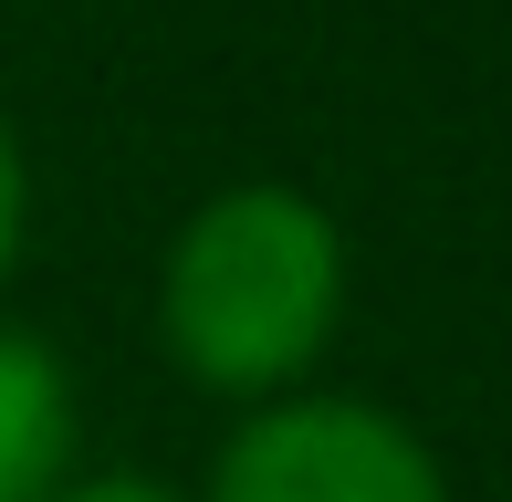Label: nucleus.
<instances>
[{
    "label": "nucleus",
    "instance_id": "nucleus-1",
    "mask_svg": "<svg viewBox=\"0 0 512 502\" xmlns=\"http://www.w3.org/2000/svg\"><path fill=\"white\" fill-rule=\"evenodd\" d=\"M345 304V241L314 199L293 189H230L178 231L168 283H157V325L168 356L199 387L262 398V387L304 377L335 335Z\"/></svg>",
    "mask_w": 512,
    "mask_h": 502
},
{
    "label": "nucleus",
    "instance_id": "nucleus-2",
    "mask_svg": "<svg viewBox=\"0 0 512 502\" xmlns=\"http://www.w3.org/2000/svg\"><path fill=\"white\" fill-rule=\"evenodd\" d=\"M209 502H450V492H439V461L387 408L283 398L220 450Z\"/></svg>",
    "mask_w": 512,
    "mask_h": 502
},
{
    "label": "nucleus",
    "instance_id": "nucleus-3",
    "mask_svg": "<svg viewBox=\"0 0 512 502\" xmlns=\"http://www.w3.org/2000/svg\"><path fill=\"white\" fill-rule=\"evenodd\" d=\"M63 450H74V387L42 335L0 325V502H53Z\"/></svg>",
    "mask_w": 512,
    "mask_h": 502
},
{
    "label": "nucleus",
    "instance_id": "nucleus-4",
    "mask_svg": "<svg viewBox=\"0 0 512 502\" xmlns=\"http://www.w3.org/2000/svg\"><path fill=\"white\" fill-rule=\"evenodd\" d=\"M21 210H32V178H21V147H11V126H0V272H11V251H21Z\"/></svg>",
    "mask_w": 512,
    "mask_h": 502
},
{
    "label": "nucleus",
    "instance_id": "nucleus-5",
    "mask_svg": "<svg viewBox=\"0 0 512 502\" xmlns=\"http://www.w3.org/2000/svg\"><path fill=\"white\" fill-rule=\"evenodd\" d=\"M63 502H178L168 482H84V492H63Z\"/></svg>",
    "mask_w": 512,
    "mask_h": 502
}]
</instances>
